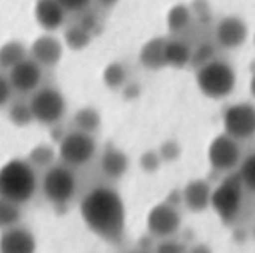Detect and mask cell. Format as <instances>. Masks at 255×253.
Here are the masks:
<instances>
[{"instance_id": "23", "label": "cell", "mask_w": 255, "mask_h": 253, "mask_svg": "<svg viewBox=\"0 0 255 253\" xmlns=\"http://www.w3.org/2000/svg\"><path fill=\"white\" fill-rule=\"evenodd\" d=\"M26 161L35 169H44V171H46L47 168L56 164V162H54L56 161V150L47 143H39L28 152Z\"/></svg>"}, {"instance_id": "5", "label": "cell", "mask_w": 255, "mask_h": 253, "mask_svg": "<svg viewBox=\"0 0 255 253\" xmlns=\"http://www.w3.org/2000/svg\"><path fill=\"white\" fill-rule=\"evenodd\" d=\"M245 187L241 183L238 173L226 175V178L213 187L212 192V210L217 213V217L224 224H233L240 217L243 210V197H245Z\"/></svg>"}, {"instance_id": "8", "label": "cell", "mask_w": 255, "mask_h": 253, "mask_svg": "<svg viewBox=\"0 0 255 253\" xmlns=\"http://www.w3.org/2000/svg\"><path fill=\"white\" fill-rule=\"evenodd\" d=\"M206 157H208V164L213 171L222 173V175L236 173L243 161L241 141L234 140L233 136L222 131L215 138H212L208 150H206Z\"/></svg>"}, {"instance_id": "28", "label": "cell", "mask_w": 255, "mask_h": 253, "mask_svg": "<svg viewBox=\"0 0 255 253\" xmlns=\"http://www.w3.org/2000/svg\"><path fill=\"white\" fill-rule=\"evenodd\" d=\"M7 116H9V121H11L16 127H26L33 123V116H32V110H30L28 102L12 103V105L9 107Z\"/></svg>"}, {"instance_id": "3", "label": "cell", "mask_w": 255, "mask_h": 253, "mask_svg": "<svg viewBox=\"0 0 255 253\" xmlns=\"http://www.w3.org/2000/svg\"><path fill=\"white\" fill-rule=\"evenodd\" d=\"M196 86L206 98L219 102L233 95L236 88V72L227 61L213 58L196 70Z\"/></svg>"}, {"instance_id": "34", "label": "cell", "mask_w": 255, "mask_h": 253, "mask_svg": "<svg viewBox=\"0 0 255 253\" xmlns=\"http://www.w3.org/2000/svg\"><path fill=\"white\" fill-rule=\"evenodd\" d=\"M61 5H63L65 11L72 12H81L84 9H88V5L91 4V0H58Z\"/></svg>"}, {"instance_id": "22", "label": "cell", "mask_w": 255, "mask_h": 253, "mask_svg": "<svg viewBox=\"0 0 255 253\" xmlns=\"http://www.w3.org/2000/svg\"><path fill=\"white\" fill-rule=\"evenodd\" d=\"M192 21V9L191 5L177 4L168 11L166 14V25L171 33H180L191 25Z\"/></svg>"}, {"instance_id": "41", "label": "cell", "mask_w": 255, "mask_h": 253, "mask_svg": "<svg viewBox=\"0 0 255 253\" xmlns=\"http://www.w3.org/2000/svg\"><path fill=\"white\" fill-rule=\"evenodd\" d=\"M254 44H255V37H254Z\"/></svg>"}, {"instance_id": "30", "label": "cell", "mask_w": 255, "mask_h": 253, "mask_svg": "<svg viewBox=\"0 0 255 253\" xmlns=\"http://www.w3.org/2000/svg\"><path fill=\"white\" fill-rule=\"evenodd\" d=\"M161 161H163V159H161L159 152L149 150V152H145V154H142V157H140V166H142L143 171L152 173V171H156V169L159 168Z\"/></svg>"}, {"instance_id": "12", "label": "cell", "mask_w": 255, "mask_h": 253, "mask_svg": "<svg viewBox=\"0 0 255 253\" xmlns=\"http://www.w3.org/2000/svg\"><path fill=\"white\" fill-rule=\"evenodd\" d=\"M213 187L203 178H192L180 190V203L191 213H205L212 208Z\"/></svg>"}, {"instance_id": "1", "label": "cell", "mask_w": 255, "mask_h": 253, "mask_svg": "<svg viewBox=\"0 0 255 253\" xmlns=\"http://www.w3.org/2000/svg\"><path fill=\"white\" fill-rule=\"evenodd\" d=\"M82 224L93 236L109 245H119L126 234V204L110 185H96L79 203Z\"/></svg>"}, {"instance_id": "9", "label": "cell", "mask_w": 255, "mask_h": 253, "mask_svg": "<svg viewBox=\"0 0 255 253\" xmlns=\"http://www.w3.org/2000/svg\"><path fill=\"white\" fill-rule=\"evenodd\" d=\"M224 133L238 141L255 138V105L250 102H238L226 107L222 112Z\"/></svg>"}, {"instance_id": "39", "label": "cell", "mask_w": 255, "mask_h": 253, "mask_svg": "<svg viewBox=\"0 0 255 253\" xmlns=\"http://www.w3.org/2000/svg\"><path fill=\"white\" fill-rule=\"evenodd\" d=\"M250 95H252V98H255V75L250 81Z\"/></svg>"}, {"instance_id": "40", "label": "cell", "mask_w": 255, "mask_h": 253, "mask_svg": "<svg viewBox=\"0 0 255 253\" xmlns=\"http://www.w3.org/2000/svg\"><path fill=\"white\" fill-rule=\"evenodd\" d=\"M136 253H149V252H136Z\"/></svg>"}, {"instance_id": "38", "label": "cell", "mask_w": 255, "mask_h": 253, "mask_svg": "<svg viewBox=\"0 0 255 253\" xmlns=\"http://www.w3.org/2000/svg\"><path fill=\"white\" fill-rule=\"evenodd\" d=\"M96 2H98V5H102V7H114V5L117 4V2H119V0H96Z\"/></svg>"}, {"instance_id": "24", "label": "cell", "mask_w": 255, "mask_h": 253, "mask_svg": "<svg viewBox=\"0 0 255 253\" xmlns=\"http://www.w3.org/2000/svg\"><path fill=\"white\" fill-rule=\"evenodd\" d=\"M103 84L107 86L109 89L112 91H119L123 89L124 86L128 84V72H126V67L119 61H112L105 67L103 70Z\"/></svg>"}, {"instance_id": "36", "label": "cell", "mask_w": 255, "mask_h": 253, "mask_svg": "<svg viewBox=\"0 0 255 253\" xmlns=\"http://www.w3.org/2000/svg\"><path fill=\"white\" fill-rule=\"evenodd\" d=\"M123 91H124V96H126L128 100H135L136 96L140 95V88H138L136 82H128V84L123 88Z\"/></svg>"}, {"instance_id": "31", "label": "cell", "mask_w": 255, "mask_h": 253, "mask_svg": "<svg viewBox=\"0 0 255 253\" xmlns=\"http://www.w3.org/2000/svg\"><path fill=\"white\" fill-rule=\"evenodd\" d=\"M12 93H14V89H12V84L9 81V75L0 70V109L4 105H7Z\"/></svg>"}, {"instance_id": "18", "label": "cell", "mask_w": 255, "mask_h": 253, "mask_svg": "<svg viewBox=\"0 0 255 253\" xmlns=\"http://www.w3.org/2000/svg\"><path fill=\"white\" fill-rule=\"evenodd\" d=\"M164 46H166V39L163 37H156L145 42L140 49V63L147 68V70H161L166 67V60H164Z\"/></svg>"}, {"instance_id": "2", "label": "cell", "mask_w": 255, "mask_h": 253, "mask_svg": "<svg viewBox=\"0 0 255 253\" xmlns=\"http://www.w3.org/2000/svg\"><path fill=\"white\" fill-rule=\"evenodd\" d=\"M37 169L26 159H11L0 166V197L26 204L39 189Z\"/></svg>"}, {"instance_id": "37", "label": "cell", "mask_w": 255, "mask_h": 253, "mask_svg": "<svg viewBox=\"0 0 255 253\" xmlns=\"http://www.w3.org/2000/svg\"><path fill=\"white\" fill-rule=\"evenodd\" d=\"M187 253H212V250H210L206 245H196V246H192Z\"/></svg>"}, {"instance_id": "16", "label": "cell", "mask_w": 255, "mask_h": 253, "mask_svg": "<svg viewBox=\"0 0 255 253\" xmlns=\"http://www.w3.org/2000/svg\"><path fill=\"white\" fill-rule=\"evenodd\" d=\"M33 16L46 32H56L58 28L63 26L67 11L58 0H37L33 7Z\"/></svg>"}, {"instance_id": "21", "label": "cell", "mask_w": 255, "mask_h": 253, "mask_svg": "<svg viewBox=\"0 0 255 253\" xmlns=\"http://www.w3.org/2000/svg\"><path fill=\"white\" fill-rule=\"evenodd\" d=\"M74 126L77 131H84V133L95 134L98 127L102 126V116L96 109L93 107H82L75 112L74 116Z\"/></svg>"}, {"instance_id": "35", "label": "cell", "mask_w": 255, "mask_h": 253, "mask_svg": "<svg viewBox=\"0 0 255 253\" xmlns=\"http://www.w3.org/2000/svg\"><path fill=\"white\" fill-rule=\"evenodd\" d=\"M79 25L82 26V28H86L88 30V32H91L93 33V30L96 28V26H98V18H96L95 14H91V12H89V14H84L81 18V23H79Z\"/></svg>"}, {"instance_id": "20", "label": "cell", "mask_w": 255, "mask_h": 253, "mask_svg": "<svg viewBox=\"0 0 255 253\" xmlns=\"http://www.w3.org/2000/svg\"><path fill=\"white\" fill-rule=\"evenodd\" d=\"M28 58V51L19 40H9L4 46H0V70L9 72L18 63Z\"/></svg>"}, {"instance_id": "26", "label": "cell", "mask_w": 255, "mask_h": 253, "mask_svg": "<svg viewBox=\"0 0 255 253\" xmlns=\"http://www.w3.org/2000/svg\"><path fill=\"white\" fill-rule=\"evenodd\" d=\"M93 39V33L88 32L86 28H82L81 25H72L65 30L63 33V42L68 49L72 51H82L84 47L89 46Z\"/></svg>"}, {"instance_id": "32", "label": "cell", "mask_w": 255, "mask_h": 253, "mask_svg": "<svg viewBox=\"0 0 255 253\" xmlns=\"http://www.w3.org/2000/svg\"><path fill=\"white\" fill-rule=\"evenodd\" d=\"M213 60V49H212V46H203V47H199L196 53H192V60H191V63L192 65H196V67H201V65H205V63H208V61H212Z\"/></svg>"}, {"instance_id": "19", "label": "cell", "mask_w": 255, "mask_h": 253, "mask_svg": "<svg viewBox=\"0 0 255 253\" xmlns=\"http://www.w3.org/2000/svg\"><path fill=\"white\" fill-rule=\"evenodd\" d=\"M164 60H166V67L184 68L185 65L191 63L192 51L184 40H178V39L166 40V46H164Z\"/></svg>"}, {"instance_id": "27", "label": "cell", "mask_w": 255, "mask_h": 253, "mask_svg": "<svg viewBox=\"0 0 255 253\" xmlns=\"http://www.w3.org/2000/svg\"><path fill=\"white\" fill-rule=\"evenodd\" d=\"M236 173L240 176L241 183H243L245 190L250 194H255V152H250L248 155H245Z\"/></svg>"}, {"instance_id": "4", "label": "cell", "mask_w": 255, "mask_h": 253, "mask_svg": "<svg viewBox=\"0 0 255 253\" xmlns=\"http://www.w3.org/2000/svg\"><path fill=\"white\" fill-rule=\"evenodd\" d=\"M39 187L42 190V196L53 206L63 208L68 206L77 194V176L68 166L53 164L44 171Z\"/></svg>"}, {"instance_id": "6", "label": "cell", "mask_w": 255, "mask_h": 253, "mask_svg": "<svg viewBox=\"0 0 255 253\" xmlns=\"http://www.w3.org/2000/svg\"><path fill=\"white\" fill-rule=\"evenodd\" d=\"M98 152L95 134L84 133V131H68L63 134L58 147V155H60L61 164L68 166L72 169L82 168L89 164L95 159Z\"/></svg>"}, {"instance_id": "17", "label": "cell", "mask_w": 255, "mask_h": 253, "mask_svg": "<svg viewBox=\"0 0 255 253\" xmlns=\"http://www.w3.org/2000/svg\"><path fill=\"white\" fill-rule=\"evenodd\" d=\"M98 166L105 178L119 180L126 175L128 168H129V159L121 148L114 147V145H107L100 154Z\"/></svg>"}, {"instance_id": "25", "label": "cell", "mask_w": 255, "mask_h": 253, "mask_svg": "<svg viewBox=\"0 0 255 253\" xmlns=\"http://www.w3.org/2000/svg\"><path fill=\"white\" fill-rule=\"evenodd\" d=\"M21 218H23L21 204H16L12 201L0 197V231H5V229L19 225L21 224Z\"/></svg>"}, {"instance_id": "13", "label": "cell", "mask_w": 255, "mask_h": 253, "mask_svg": "<svg viewBox=\"0 0 255 253\" xmlns=\"http://www.w3.org/2000/svg\"><path fill=\"white\" fill-rule=\"evenodd\" d=\"M248 37V26L240 16H226L217 23L215 39L224 49H238Z\"/></svg>"}, {"instance_id": "11", "label": "cell", "mask_w": 255, "mask_h": 253, "mask_svg": "<svg viewBox=\"0 0 255 253\" xmlns=\"http://www.w3.org/2000/svg\"><path fill=\"white\" fill-rule=\"evenodd\" d=\"M7 75L14 91L21 93V95H30L39 89L40 81H42V67L28 56L14 68H11Z\"/></svg>"}, {"instance_id": "29", "label": "cell", "mask_w": 255, "mask_h": 253, "mask_svg": "<svg viewBox=\"0 0 255 253\" xmlns=\"http://www.w3.org/2000/svg\"><path fill=\"white\" fill-rule=\"evenodd\" d=\"M156 253H187V248L177 238H168L157 241Z\"/></svg>"}, {"instance_id": "7", "label": "cell", "mask_w": 255, "mask_h": 253, "mask_svg": "<svg viewBox=\"0 0 255 253\" xmlns=\"http://www.w3.org/2000/svg\"><path fill=\"white\" fill-rule=\"evenodd\" d=\"M33 121L42 126H56L67 112V100L60 89L53 86L39 88L28 100Z\"/></svg>"}, {"instance_id": "33", "label": "cell", "mask_w": 255, "mask_h": 253, "mask_svg": "<svg viewBox=\"0 0 255 253\" xmlns=\"http://www.w3.org/2000/svg\"><path fill=\"white\" fill-rule=\"evenodd\" d=\"M159 155L163 161H171V159H177L178 157V152H180V148H178V145L175 143V141H166V143L163 145V147L159 148Z\"/></svg>"}, {"instance_id": "15", "label": "cell", "mask_w": 255, "mask_h": 253, "mask_svg": "<svg viewBox=\"0 0 255 253\" xmlns=\"http://www.w3.org/2000/svg\"><path fill=\"white\" fill-rule=\"evenodd\" d=\"M30 58L35 60L40 67H56L61 61V56H63V44H61L60 39H56L51 33H44V35L37 37L35 40L30 46Z\"/></svg>"}, {"instance_id": "14", "label": "cell", "mask_w": 255, "mask_h": 253, "mask_svg": "<svg viewBox=\"0 0 255 253\" xmlns=\"http://www.w3.org/2000/svg\"><path fill=\"white\" fill-rule=\"evenodd\" d=\"M37 238L21 224L0 231V253H35Z\"/></svg>"}, {"instance_id": "10", "label": "cell", "mask_w": 255, "mask_h": 253, "mask_svg": "<svg viewBox=\"0 0 255 253\" xmlns=\"http://www.w3.org/2000/svg\"><path fill=\"white\" fill-rule=\"evenodd\" d=\"M182 229V211L178 204L163 201L150 208L147 215V232L154 239L175 238Z\"/></svg>"}]
</instances>
